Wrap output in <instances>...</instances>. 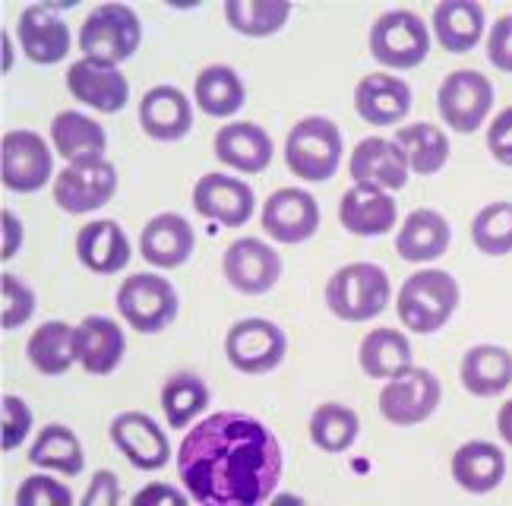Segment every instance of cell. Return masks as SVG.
<instances>
[{
  "label": "cell",
  "mask_w": 512,
  "mask_h": 506,
  "mask_svg": "<svg viewBox=\"0 0 512 506\" xmlns=\"http://www.w3.org/2000/svg\"><path fill=\"white\" fill-rule=\"evenodd\" d=\"M285 453L269 427L247 412H215L184 434L177 450L190 500L203 506H253L272 500Z\"/></svg>",
  "instance_id": "cell-1"
},
{
  "label": "cell",
  "mask_w": 512,
  "mask_h": 506,
  "mask_svg": "<svg viewBox=\"0 0 512 506\" xmlns=\"http://www.w3.org/2000/svg\"><path fill=\"white\" fill-rule=\"evenodd\" d=\"M459 282L443 269H421L415 272L396 298V310L405 329L415 336H430L443 329L459 307Z\"/></svg>",
  "instance_id": "cell-2"
},
{
  "label": "cell",
  "mask_w": 512,
  "mask_h": 506,
  "mask_svg": "<svg viewBox=\"0 0 512 506\" xmlns=\"http://www.w3.org/2000/svg\"><path fill=\"white\" fill-rule=\"evenodd\" d=\"M140 42H143L140 16L127 4H102L83 19L80 29L83 61L102 67H121L140 51Z\"/></svg>",
  "instance_id": "cell-3"
},
{
  "label": "cell",
  "mask_w": 512,
  "mask_h": 506,
  "mask_svg": "<svg viewBox=\"0 0 512 506\" xmlns=\"http://www.w3.org/2000/svg\"><path fill=\"white\" fill-rule=\"evenodd\" d=\"M389 276L377 263H348L326 282V307L345 323H364L380 317L389 304Z\"/></svg>",
  "instance_id": "cell-4"
},
{
  "label": "cell",
  "mask_w": 512,
  "mask_h": 506,
  "mask_svg": "<svg viewBox=\"0 0 512 506\" xmlns=\"http://www.w3.org/2000/svg\"><path fill=\"white\" fill-rule=\"evenodd\" d=\"M339 162H342V133L336 121L310 114V118H301L288 130L285 165L294 178L310 184L329 181L336 178Z\"/></svg>",
  "instance_id": "cell-5"
},
{
  "label": "cell",
  "mask_w": 512,
  "mask_h": 506,
  "mask_svg": "<svg viewBox=\"0 0 512 506\" xmlns=\"http://www.w3.org/2000/svg\"><path fill=\"white\" fill-rule=\"evenodd\" d=\"M117 310L124 323L140 336H155L177 320L181 298L159 272H133L117 288Z\"/></svg>",
  "instance_id": "cell-6"
},
{
  "label": "cell",
  "mask_w": 512,
  "mask_h": 506,
  "mask_svg": "<svg viewBox=\"0 0 512 506\" xmlns=\"http://www.w3.org/2000/svg\"><path fill=\"white\" fill-rule=\"evenodd\" d=\"M370 54L389 70H411L427 61L430 29L418 13L389 10L370 26Z\"/></svg>",
  "instance_id": "cell-7"
},
{
  "label": "cell",
  "mask_w": 512,
  "mask_h": 506,
  "mask_svg": "<svg viewBox=\"0 0 512 506\" xmlns=\"http://www.w3.org/2000/svg\"><path fill=\"white\" fill-rule=\"evenodd\" d=\"M288 355L285 329L263 317H244L238 320L225 336V358L234 371L260 377L275 371Z\"/></svg>",
  "instance_id": "cell-8"
},
{
  "label": "cell",
  "mask_w": 512,
  "mask_h": 506,
  "mask_svg": "<svg viewBox=\"0 0 512 506\" xmlns=\"http://www.w3.org/2000/svg\"><path fill=\"white\" fill-rule=\"evenodd\" d=\"M440 399H443V386L437 374H430L427 367L411 364L402 374L389 377L386 386L380 389V415L396 427L424 424L440 408Z\"/></svg>",
  "instance_id": "cell-9"
},
{
  "label": "cell",
  "mask_w": 512,
  "mask_h": 506,
  "mask_svg": "<svg viewBox=\"0 0 512 506\" xmlns=\"http://www.w3.org/2000/svg\"><path fill=\"white\" fill-rule=\"evenodd\" d=\"M0 178L13 193H35L54 178V152L35 130H10L0 140Z\"/></svg>",
  "instance_id": "cell-10"
},
{
  "label": "cell",
  "mask_w": 512,
  "mask_h": 506,
  "mask_svg": "<svg viewBox=\"0 0 512 506\" xmlns=\"http://www.w3.org/2000/svg\"><path fill=\"white\" fill-rule=\"evenodd\" d=\"M440 118L456 133H475L494 108V83L481 70H452L437 92Z\"/></svg>",
  "instance_id": "cell-11"
},
{
  "label": "cell",
  "mask_w": 512,
  "mask_h": 506,
  "mask_svg": "<svg viewBox=\"0 0 512 506\" xmlns=\"http://www.w3.org/2000/svg\"><path fill=\"white\" fill-rule=\"evenodd\" d=\"M117 193V168L108 159L98 162H76L57 171L54 178V203L67 216H83L95 212L114 200Z\"/></svg>",
  "instance_id": "cell-12"
},
{
  "label": "cell",
  "mask_w": 512,
  "mask_h": 506,
  "mask_svg": "<svg viewBox=\"0 0 512 506\" xmlns=\"http://www.w3.org/2000/svg\"><path fill=\"white\" fill-rule=\"evenodd\" d=\"M260 228L266 238L279 244H304L320 228V203L301 187H282L266 197Z\"/></svg>",
  "instance_id": "cell-13"
},
{
  "label": "cell",
  "mask_w": 512,
  "mask_h": 506,
  "mask_svg": "<svg viewBox=\"0 0 512 506\" xmlns=\"http://www.w3.org/2000/svg\"><path fill=\"white\" fill-rule=\"evenodd\" d=\"M222 272L241 295H266L282 279V257L260 238H238L225 250Z\"/></svg>",
  "instance_id": "cell-14"
},
{
  "label": "cell",
  "mask_w": 512,
  "mask_h": 506,
  "mask_svg": "<svg viewBox=\"0 0 512 506\" xmlns=\"http://www.w3.org/2000/svg\"><path fill=\"white\" fill-rule=\"evenodd\" d=\"M193 209L222 228H241L253 219L256 197L247 181L212 171L193 184Z\"/></svg>",
  "instance_id": "cell-15"
},
{
  "label": "cell",
  "mask_w": 512,
  "mask_h": 506,
  "mask_svg": "<svg viewBox=\"0 0 512 506\" xmlns=\"http://www.w3.org/2000/svg\"><path fill=\"white\" fill-rule=\"evenodd\" d=\"M111 440L121 456L140 472H159L171 459L168 434L146 412H121L111 421Z\"/></svg>",
  "instance_id": "cell-16"
},
{
  "label": "cell",
  "mask_w": 512,
  "mask_h": 506,
  "mask_svg": "<svg viewBox=\"0 0 512 506\" xmlns=\"http://www.w3.org/2000/svg\"><path fill=\"white\" fill-rule=\"evenodd\" d=\"M348 171L354 178V187H370V190H402L411 178V168L405 152L396 140H383V136H367L351 152Z\"/></svg>",
  "instance_id": "cell-17"
},
{
  "label": "cell",
  "mask_w": 512,
  "mask_h": 506,
  "mask_svg": "<svg viewBox=\"0 0 512 506\" xmlns=\"http://www.w3.org/2000/svg\"><path fill=\"white\" fill-rule=\"evenodd\" d=\"M16 38L19 48L38 67H51L70 54V29L48 4H35L19 13Z\"/></svg>",
  "instance_id": "cell-18"
},
{
  "label": "cell",
  "mask_w": 512,
  "mask_h": 506,
  "mask_svg": "<svg viewBox=\"0 0 512 506\" xmlns=\"http://www.w3.org/2000/svg\"><path fill=\"white\" fill-rule=\"evenodd\" d=\"M73 352H76V364L83 367L92 377H108L117 371L124 352H127V339L124 329L117 326L111 317H86L73 333Z\"/></svg>",
  "instance_id": "cell-19"
},
{
  "label": "cell",
  "mask_w": 512,
  "mask_h": 506,
  "mask_svg": "<svg viewBox=\"0 0 512 506\" xmlns=\"http://www.w3.org/2000/svg\"><path fill=\"white\" fill-rule=\"evenodd\" d=\"M354 111L361 114V121L373 127H396L411 111V86L399 76L367 73L354 86Z\"/></svg>",
  "instance_id": "cell-20"
},
{
  "label": "cell",
  "mask_w": 512,
  "mask_h": 506,
  "mask_svg": "<svg viewBox=\"0 0 512 506\" xmlns=\"http://www.w3.org/2000/svg\"><path fill=\"white\" fill-rule=\"evenodd\" d=\"M67 89L76 102L89 105L92 111L117 114L130 102V83L117 67H102L92 61H76L67 70Z\"/></svg>",
  "instance_id": "cell-21"
},
{
  "label": "cell",
  "mask_w": 512,
  "mask_h": 506,
  "mask_svg": "<svg viewBox=\"0 0 512 506\" xmlns=\"http://www.w3.org/2000/svg\"><path fill=\"white\" fill-rule=\"evenodd\" d=\"M140 127L155 143H177L193 127V105L177 86H152L140 99Z\"/></svg>",
  "instance_id": "cell-22"
},
{
  "label": "cell",
  "mask_w": 512,
  "mask_h": 506,
  "mask_svg": "<svg viewBox=\"0 0 512 506\" xmlns=\"http://www.w3.org/2000/svg\"><path fill=\"white\" fill-rule=\"evenodd\" d=\"M196 235L184 216L177 212H159L143 225L140 253L155 269H177L193 257Z\"/></svg>",
  "instance_id": "cell-23"
},
{
  "label": "cell",
  "mask_w": 512,
  "mask_h": 506,
  "mask_svg": "<svg viewBox=\"0 0 512 506\" xmlns=\"http://www.w3.org/2000/svg\"><path fill=\"white\" fill-rule=\"evenodd\" d=\"M215 159L241 174H260L272 162V136L253 121H231L215 133Z\"/></svg>",
  "instance_id": "cell-24"
},
{
  "label": "cell",
  "mask_w": 512,
  "mask_h": 506,
  "mask_svg": "<svg viewBox=\"0 0 512 506\" xmlns=\"http://www.w3.org/2000/svg\"><path fill=\"white\" fill-rule=\"evenodd\" d=\"M76 257L95 276H117L130 266V241L114 219H95L76 235Z\"/></svg>",
  "instance_id": "cell-25"
},
{
  "label": "cell",
  "mask_w": 512,
  "mask_h": 506,
  "mask_svg": "<svg viewBox=\"0 0 512 506\" xmlns=\"http://www.w3.org/2000/svg\"><path fill=\"white\" fill-rule=\"evenodd\" d=\"M339 222L354 238H380L399 222L396 200L383 190L370 187H351L342 193L339 203Z\"/></svg>",
  "instance_id": "cell-26"
},
{
  "label": "cell",
  "mask_w": 512,
  "mask_h": 506,
  "mask_svg": "<svg viewBox=\"0 0 512 506\" xmlns=\"http://www.w3.org/2000/svg\"><path fill=\"white\" fill-rule=\"evenodd\" d=\"M452 481L468 494H490L506 478V456L497 443L468 440L452 453Z\"/></svg>",
  "instance_id": "cell-27"
},
{
  "label": "cell",
  "mask_w": 512,
  "mask_h": 506,
  "mask_svg": "<svg viewBox=\"0 0 512 506\" xmlns=\"http://www.w3.org/2000/svg\"><path fill=\"white\" fill-rule=\"evenodd\" d=\"M51 143L61 159L70 165L76 162H98L108 152V133L105 127L86 118L80 111H61L51 121Z\"/></svg>",
  "instance_id": "cell-28"
},
{
  "label": "cell",
  "mask_w": 512,
  "mask_h": 506,
  "mask_svg": "<svg viewBox=\"0 0 512 506\" xmlns=\"http://www.w3.org/2000/svg\"><path fill=\"white\" fill-rule=\"evenodd\" d=\"M459 377L471 396H500L512 383V352L503 345H471L462 355Z\"/></svg>",
  "instance_id": "cell-29"
},
{
  "label": "cell",
  "mask_w": 512,
  "mask_h": 506,
  "mask_svg": "<svg viewBox=\"0 0 512 506\" xmlns=\"http://www.w3.org/2000/svg\"><path fill=\"white\" fill-rule=\"evenodd\" d=\"M449 241H452V228L446 216H440L437 209H415L399 228L396 250L408 263H430L443 257L449 250Z\"/></svg>",
  "instance_id": "cell-30"
},
{
  "label": "cell",
  "mask_w": 512,
  "mask_h": 506,
  "mask_svg": "<svg viewBox=\"0 0 512 506\" xmlns=\"http://www.w3.org/2000/svg\"><path fill=\"white\" fill-rule=\"evenodd\" d=\"M484 7L478 0H443L433 7V32L437 42L449 54H465L471 51L484 35Z\"/></svg>",
  "instance_id": "cell-31"
},
{
  "label": "cell",
  "mask_w": 512,
  "mask_h": 506,
  "mask_svg": "<svg viewBox=\"0 0 512 506\" xmlns=\"http://www.w3.org/2000/svg\"><path fill=\"white\" fill-rule=\"evenodd\" d=\"M193 102L200 105V111L209 114V118H234L247 102V89L234 67L209 64L196 73Z\"/></svg>",
  "instance_id": "cell-32"
},
{
  "label": "cell",
  "mask_w": 512,
  "mask_h": 506,
  "mask_svg": "<svg viewBox=\"0 0 512 506\" xmlns=\"http://www.w3.org/2000/svg\"><path fill=\"white\" fill-rule=\"evenodd\" d=\"M29 462L38 465V469H45V472H57V475L76 478L86 469L83 440L76 437V431H73V427H67V424H48L32 440Z\"/></svg>",
  "instance_id": "cell-33"
},
{
  "label": "cell",
  "mask_w": 512,
  "mask_h": 506,
  "mask_svg": "<svg viewBox=\"0 0 512 506\" xmlns=\"http://www.w3.org/2000/svg\"><path fill=\"white\" fill-rule=\"evenodd\" d=\"M73 333H76V326H70L67 320H48L38 329H32V336L26 342V355L38 374L61 377L76 364Z\"/></svg>",
  "instance_id": "cell-34"
},
{
  "label": "cell",
  "mask_w": 512,
  "mask_h": 506,
  "mask_svg": "<svg viewBox=\"0 0 512 506\" xmlns=\"http://www.w3.org/2000/svg\"><path fill=\"white\" fill-rule=\"evenodd\" d=\"M361 371L373 380H389L411 367V342L402 329H370L358 348Z\"/></svg>",
  "instance_id": "cell-35"
},
{
  "label": "cell",
  "mask_w": 512,
  "mask_h": 506,
  "mask_svg": "<svg viewBox=\"0 0 512 506\" xmlns=\"http://www.w3.org/2000/svg\"><path fill=\"white\" fill-rule=\"evenodd\" d=\"M396 143L405 152L411 174H437L449 162V136L430 121L396 130Z\"/></svg>",
  "instance_id": "cell-36"
},
{
  "label": "cell",
  "mask_w": 512,
  "mask_h": 506,
  "mask_svg": "<svg viewBox=\"0 0 512 506\" xmlns=\"http://www.w3.org/2000/svg\"><path fill=\"white\" fill-rule=\"evenodd\" d=\"M361 434V418L351 405L323 402L310 415V440L323 453H348Z\"/></svg>",
  "instance_id": "cell-37"
},
{
  "label": "cell",
  "mask_w": 512,
  "mask_h": 506,
  "mask_svg": "<svg viewBox=\"0 0 512 506\" xmlns=\"http://www.w3.org/2000/svg\"><path fill=\"white\" fill-rule=\"evenodd\" d=\"M212 393L209 386L196 374H171L162 386V412L174 431H187V427L206 412Z\"/></svg>",
  "instance_id": "cell-38"
},
{
  "label": "cell",
  "mask_w": 512,
  "mask_h": 506,
  "mask_svg": "<svg viewBox=\"0 0 512 506\" xmlns=\"http://www.w3.org/2000/svg\"><path fill=\"white\" fill-rule=\"evenodd\" d=\"M291 16L288 0H225V19L247 38H269L282 32Z\"/></svg>",
  "instance_id": "cell-39"
},
{
  "label": "cell",
  "mask_w": 512,
  "mask_h": 506,
  "mask_svg": "<svg viewBox=\"0 0 512 506\" xmlns=\"http://www.w3.org/2000/svg\"><path fill=\"white\" fill-rule=\"evenodd\" d=\"M471 241L487 257H506V253H512V203H487L475 216V222H471Z\"/></svg>",
  "instance_id": "cell-40"
},
{
  "label": "cell",
  "mask_w": 512,
  "mask_h": 506,
  "mask_svg": "<svg viewBox=\"0 0 512 506\" xmlns=\"http://www.w3.org/2000/svg\"><path fill=\"white\" fill-rule=\"evenodd\" d=\"M0 304H4V310H0V326L4 329L26 326L38 307L35 291L19 276H13V272H4V276H0Z\"/></svg>",
  "instance_id": "cell-41"
},
{
  "label": "cell",
  "mask_w": 512,
  "mask_h": 506,
  "mask_svg": "<svg viewBox=\"0 0 512 506\" xmlns=\"http://www.w3.org/2000/svg\"><path fill=\"white\" fill-rule=\"evenodd\" d=\"M16 506H70L73 491L51 475H29L16 491Z\"/></svg>",
  "instance_id": "cell-42"
},
{
  "label": "cell",
  "mask_w": 512,
  "mask_h": 506,
  "mask_svg": "<svg viewBox=\"0 0 512 506\" xmlns=\"http://www.w3.org/2000/svg\"><path fill=\"white\" fill-rule=\"evenodd\" d=\"M4 427H0V450L13 453L23 446V440L32 434V408L26 405L23 396H4Z\"/></svg>",
  "instance_id": "cell-43"
},
{
  "label": "cell",
  "mask_w": 512,
  "mask_h": 506,
  "mask_svg": "<svg viewBox=\"0 0 512 506\" xmlns=\"http://www.w3.org/2000/svg\"><path fill=\"white\" fill-rule=\"evenodd\" d=\"M487 61L500 73H512V13L500 16L487 35Z\"/></svg>",
  "instance_id": "cell-44"
},
{
  "label": "cell",
  "mask_w": 512,
  "mask_h": 506,
  "mask_svg": "<svg viewBox=\"0 0 512 506\" xmlns=\"http://www.w3.org/2000/svg\"><path fill=\"white\" fill-rule=\"evenodd\" d=\"M487 152L506 168H512V105L503 108L487 127Z\"/></svg>",
  "instance_id": "cell-45"
},
{
  "label": "cell",
  "mask_w": 512,
  "mask_h": 506,
  "mask_svg": "<svg viewBox=\"0 0 512 506\" xmlns=\"http://www.w3.org/2000/svg\"><path fill=\"white\" fill-rule=\"evenodd\" d=\"M121 503V481L111 469H98L83 494V506H117Z\"/></svg>",
  "instance_id": "cell-46"
},
{
  "label": "cell",
  "mask_w": 512,
  "mask_h": 506,
  "mask_svg": "<svg viewBox=\"0 0 512 506\" xmlns=\"http://www.w3.org/2000/svg\"><path fill=\"white\" fill-rule=\"evenodd\" d=\"M23 238H26L23 219H19L13 209L0 212V257H4V263L16 257L19 247H23Z\"/></svg>",
  "instance_id": "cell-47"
},
{
  "label": "cell",
  "mask_w": 512,
  "mask_h": 506,
  "mask_svg": "<svg viewBox=\"0 0 512 506\" xmlns=\"http://www.w3.org/2000/svg\"><path fill=\"white\" fill-rule=\"evenodd\" d=\"M190 494L171 488V484H149L140 494H133V503H171V506H184Z\"/></svg>",
  "instance_id": "cell-48"
},
{
  "label": "cell",
  "mask_w": 512,
  "mask_h": 506,
  "mask_svg": "<svg viewBox=\"0 0 512 506\" xmlns=\"http://www.w3.org/2000/svg\"><path fill=\"white\" fill-rule=\"evenodd\" d=\"M497 431L500 437L512 446V399L500 405V415H497Z\"/></svg>",
  "instance_id": "cell-49"
},
{
  "label": "cell",
  "mask_w": 512,
  "mask_h": 506,
  "mask_svg": "<svg viewBox=\"0 0 512 506\" xmlns=\"http://www.w3.org/2000/svg\"><path fill=\"white\" fill-rule=\"evenodd\" d=\"M13 70V42H10V35L4 32V73Z\"/></svg>",
  "instance_id": "cell-50"
}]
</instances>
